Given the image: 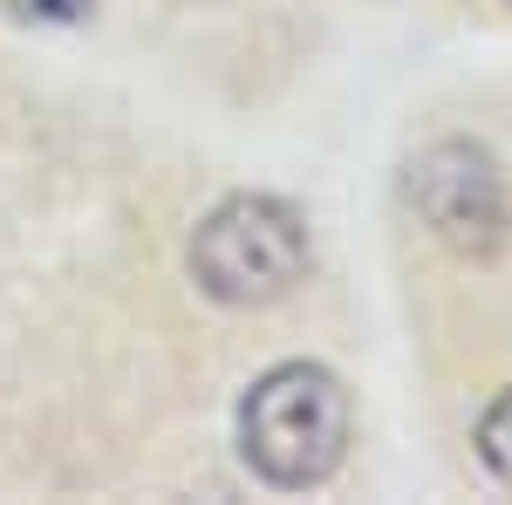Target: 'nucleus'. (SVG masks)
Segmentation results:
<instances>
[{
	"instance_id": "obj_1",
	"label": "nucleus",
	"mask_w": 512,
	"mask_h": 505,
	"mask_svg": "<svg viewBox=\"0 0 512 505\" xmlns=\"http://www.w3.org/2000/svg\"><path fill=\"white\" fill-rule=\"evenodd\" d=\"M239 458L274 492L328 485L349 458V389L321 362H280L239 403Z\"/></svg>"
},
{
	"instance_id": "obj_2",
	"label": "nucleus",
	"mask_w": 512,
	"mask_h": 505,
	"mask_svg": "<svg viewBox=\"0 0 512 505\" xmlns=\"http://www.w3.org/2000/svg\"><path fill=\"white\" fill-rule=\"evenodd\" d=\"M185 267L198 294H212L219 308H274L308 273V226L287 198L239 192L198 219Z\"/></svg>"
},
{
	"instance_id": "obj_3",
	"label": "nucleus",
	"mask_w": 512,
	"mask_h": 505,
	"mask_svg": "<svg viewBox=\"0 0 512 505\" xmlns=\"http://www.w3.org/2000/svg\"><path fill=\"white\" fill-rule=\"evenodd\" d=\"M410 205L451 253L465 260H492L512 239V192L506 171L485 144H431L410 164Z\"/></svg>"
},
{
	"instance_id": "obj_4",
	"label": "nucleus",
	"mask_w": 512,
	"mask_h": 505,
	"mask_svg": "<svg viewBox=\"0 0 512 505\" xmlns=\"http://www.w3.org/2000/svg\"><path fill=\"white\" fill-rule=\"evenodd\" d=\"M478 458H485V471L499 478V485H512V383L492 396V410L478 417Z\"/></svg>"
},
{
	"instance_id": "obj_5",
	"label": "nucleus",
	"mask_w": 512,
	"mask_h": 505,
	"mask_svg": "<svg viewBox=\"0 0 512 505\" xmlns=\"http://www.w3.org/2000/svg\"><path fill=\"white\" fill-rule=\"evenodd\" d=\"M21 21H82L96 0H7Z\"/></svg>"
}]
</instances>
